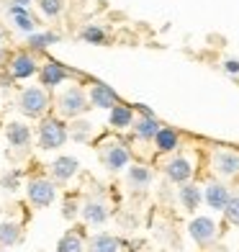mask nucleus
Wrapping results in <instances>:
<instances>
[{
  "instance_id": "23",
  "label": "nucleus",
  "mask_w": 239,
  "mask_h": 252,
  "mask_svg": "<svg viewBox=\"0 0 239 252\" xmlns=\"http://www.w3.org/2000/svg\"><path fill=\"white\" fill-rule=\"evenodd\" d=\"M67 131H70V139L72 142H77V144H85V142H90V136H93V124H90L88 119H72L70 124H67Z\"/></svg>"
},
{
  "instance_id": "33",
  "label": "nucleus",
  "mask_w": 239,
  "mask_h": 252,
  "mask_svg": "<svg viewBox=\"0 0 239 252\" xmlns=\"http://www.w3.org/2000/svg\"><path fill=\"white\" fill-rule=\"evenodd\" d=\"M8 62H10V52L0 47V70H8Z\"/></svg>"
},
{
  "instance_id": "36",
  "label": "nucleus",
  "mask_w": 239,
  "mask_h": 252,
  "mask_svg": "<svg viewBox=\"0 0 239 252\" xmlns=\"http://www.w3.org/2000/svg\"><path fill=\"white\" fill-rule=\"evenodd\" d=\"M213 252H229V250L226 247H213Z\"/></svg>"
},
{
  "instance_id": "7",
  "label": "nucleus",
  "mask_w": 239,
  "mask_h": 252,
  "mask_svg": "<svg viewBox=\"0 0 239 252\" xmlns=\"http://www.w3.org/2000/svg\"><path fill=\"white\" fill-rule=\"evenodd\" d=\"M75 75H80V72L70 70V67H64L62 62H57V60H49V62H44L41 70H39V83H41V88L54 90V88L64 85L67 80L75 77Z\"/></svg>"
},
{
  "instance_id": "1",
  "label": "nucleus",
  "mask_w": 239,
  "mask_h": 252,
  "mask_svg": "<svg viewBox=\"0 0 239 252\" xmlns=\"http://www.w3.org/2000/svg\"><path fill=\"white\" fill-rule=\"evenodd\" d=\"M70 139V131H67V124L62 116H44L39 119V129H36V142H39V150L44 152H52V150H60V147L67 144Z\"/></svg>"
},
{
  "instance_id": "29",
  "label": "nucleus",
  "mask_w": 239,
  "mask_h": 252,
  "mask_svg": "<svg viewBox=\"0 0 239 252\" xmlns=\"http://www.w3.org/2000/svg\"><path fill=\"white\" fill-rule=\"evenodd\" d=\"M0 188H5L8 193H16L21 188V170H8V173L0 178Z\"/></svg>"
},
{
  "instance_id": "26",
  "label": "nucleus",
  "mask_w": 239,
  "mask_h": 252,
  "mask_svg": "<svg viewBox=\"0 0 239 252\" xmlns=\"http://www.w3.org/2000/svg\"><path fill=\"white\" fill-rule=\"evenodd\" d=\"M88 245L83 242V234L70 229V232H64L60 237V242H57V252H85Z\"/></svg>"
},
{
  "instance_id": "13",
  "label": "nucleus",
  "mask_w": 239,
  "mask_h": 252,
  "mask_svg": "<svg viewBox=\"0 0 239 252\" xmlns=\"http://www.w3.org/2000/svg\"><path fill=\"white\" fill-rule=\"evenodd\" d=\"M5 139L13 150H26L31 144V126L24 121H8L5 124Z\"/></svg>"
},
{
  "instance_id": "2",
  "label": "nucleus",
  "mask_w": 239,
  "mask_h": 252,
  "mask_svg": "<svg viewBox=\"0 0 239 252\" xmlns=\"http://www.w3.org/2000/svg\"><path fill=\"white\" fill-rule=\"evenodd\" d=\"M16 106H18V111L24 113L26 119H44L47 111H49V106H52V98L47 93V88L31 85V88H24L18 93Z\"/></svg>"
},
{
  "instance_id": "34",
  "label": "nucleus",
  "mask_w": 239,
  "mask_h": 252,
  "mask_svg": "<svg viewBox=\"0 0 239 252\" xmlns=\"http://www.w3.org/2000/svg\"><path fill=\"white\" fill-rule=\"evenodd\" d=\"M10 3H13V5H21V8H31L33 0H10Z\"/></svg>"
},
{
  "instance_id": "37",
  "label": "nucleus",
  "mask_w": 239,
  "mask_h": 252,
  "mask_svg": "<svg viewBox=\"0 0 239 252\" xmlns=\"http://www.w3.org/2000/svg\"><path fill=\"white\" fill-rule=\"evenodd\" d=\"M0 252H8V250H0Z\"/></svg>"
},
{
  "instance_id": "18",
  "label": "nucleus",
  "mask_w": 239,
  "mask_h": 252,
  "mask_svg": "<svg viewBox=\"0 0 239 252\" xmlns=\"http://www.w3.org/2000/svg\"><path fill=\"white\" fill-rule=\"evenodd\" d=\"M60 41H62V33L57 31H36L26 36V49L36 54V52H47L52 44H60Z\"/></svg>"
},
{
  "instance_id": "17",
  "label": "nucleus",
  "mask_w": 239,
  "mask_h": 252,
  "mask_svg": "<svg viewBox=\"0 0 239 252\" xmlns=\"http://www.w3.org/2000/svg\"><path fill=\"white\" fill-rule=\"evenodd\" d=\"M131 129H134L139 142H154V136H157L159 129H162V124H159L157 116H136Z\"/></svg>"
},
{
  "instance_id": "6",
  "label": "nucleus",
  "mask_w": 239,
  "mask_h": 252,
  "mask_svg": "<svg viewBox=\"0 0 239 252\" xmlns=\"http://www.w3.org/2000/svg\"><path fill=\"white\" fill-rule=\"evenodd\" d=\"M41 64L36 62V54L29 52V49H21L16 54H10V62H8V72L13 80H29L33 75H39Z\"/></svg>"
},
{
  "instance_id": "28",
  "label": "nucleus",
  "mask_w": 239,
  "mask_h": 252,
  "mask_svg": "<svg viewBox=\"0 0 239 252\" xmlns=\"http://www.w3.org/2000/svg\"><path fill=\"white\" fill-rule=\"evenodd\" d=\"M44 18H60L64 13V0H36Z\"/></svg>"
},
{
  "instance_id": "12",
  "label": "nucleus",
  "mask_w": 239,
  "mask_h": 252,
  "mask_svg": "<svg viewBox=\"0 0 239 252\" xmlns=\"http://www.w3.org/2000/svg\"><path fill=\"white\" fill-rule=\"evenodd\" d=\"M77 170H80V162H77V157H72V155H62V157H57L54 162L49 165V173H52L54 183L72 180L77 175Z\"/></svg>"
},
{
  "instance_id": "15",
  "label": "nucleus",
  "mask_w": 239,
  "mask_h": 252,
  "mask_svg": "<svg viewBox=\"0 0 239 252\" xmlns=\"http://www.w3.org/2000/svg\"><path fill=\"white\" fill-rule=\"evenodd\" d=\"M80 216H83V221L90 224V226H100L108 221V206L103 201H95L90 198L83 203V209H80Z\"/></svg>"
},
{
  "instance_id": "22",
  "label": "nucleus",
  "mask_w": 239,
  "mask_h": 252,
  "mask_svg": "<svg viewBox=\"0 0 239 252\" xmlns=\"http://www.w3.org/2000/svg\"><path fill=\"white\" fill-rule=\"evenodd\" d=\"M180 147V136H178V131L175 129H170V126H162V129L157 131V136H154V150L157 152H175Z\"/></svg>"
},
{
  "instance_id": "31",
  "label": "nucleus",
  "mask_w": 239,
  "mask_h": 252,
  "mask_svg": "<svg viewBox=\"0 0 239 252\" xmlns=\"http://www.w3.org/2000/svg\"><path fill=\"white\" fill-rule=\"evenodd\" d=\"M80 209H83V206H80L75 198H67V201L62 203V219L75 221V219H77V214H80Z\"/></svg>"
},
{
  "instance_id": "16",
  "label": "nucleus",
  "mask_w": 239,
  "mask_h": 252,
  "mask_svg": "<svg viewBox=\"0 0 239 252\" xmlns=\"http://www.w3.org/2000/svg\"><path fill=\"white\" fill-rule=\"evenodd\" d=\"M136 121V111L131 106H123V103H119V106H113L108 111V126H113L116 131L121 129H131Z\"/></svg>"
},
{
  "instance_id": "11",
  "label": "nucleus",
  "mask_w": 239,
  "mask_h": 252,
  "mask_svg": "<svg viewBox=\"0 0 239 252\" xmlns=\"http://www.w3.org/2000/svg\"><path fill=\"white\" fill-rule=\"evenodd\" d=\"M165 178L170 183H175V186H183V183H188L193 178V162H190L188 157H183V155L173 157L165 165Z\"/></svg>"
},
{
  "instance_id": "19",
  "label": "nucleus",
  "mask_w": 239,
  "mask_h": 252,
  "mask_svg": "<svg viewBox=\"0 0 239 252\" xmlns=\"http://www.w3.org/2000/svg\"><path fill=\"white\" fill-rule=\"evenodd\" d=\"M85 252H121V239L108 234V232L93 234L88 239V250Z\"/></svg>"
},
{
  "instance_id": "9",
  "label": "nucleus",
  "mask_w": 239,
  "mask_h": 252,
  "mask_svg": "<svg viewBox=\"0 0 239 252\" xmlns=\"http://www.w3.org/2000/svg\"><path fill=\"white\" fill-rule=\"evenodd\" d=\"M188 234L193 237V242L198 247H209L216 239V221L211 216H198L188 224Z\"/></svg>"
},
{
  "instance_id": "8",
  "label": "nucleus",
  "mask_w": 239,
  "mask_h": 252,
  "mask_svg": "<svg viewBox=\"0 0 239 252\" xmlns=\"http://www.w3.org/2000/svg\"><path fill=\"white\" fill-rule=\"evenodd\" d=\"M88 98H90V106H93V108H106V111H111L113 106H119V103H121L116 90H113L111 85H106V83H100V80H93Z\"/></svg>"
},
{
  "instance_id": "25",
  "label": "nucleus",
  "mask_w": 239,
  "mask_h": 252,
  "mask_svg": "<svg viewBox=\"0 0 239 252\" xmlns=\"http://www.w3.org/2000/svg\"><path fill=\"white\" fill-rule=\"evenodd\" d=\"M80 39L85 44H93V47H106L108 44V31L98 24H85L80 29Z\"/></svg>"
},
{
  "instance_id": "3",
  "label": "nucleus",
  "mask_w": 239,
  "mask_h": 252,
  "mask_svg": "<svg viewBox=\"0 0 239 252\" xmlns=\"http://www.w3.org/2000/svg\"><path fill=\"white\" fill-rule=\"evenodd\" d=\"M90 108H93L90 106V98H88V93L80 85H70L67 90L60 93V98H57V116L70 119V121L85 116Z\"/></svg>"
},
{
  "instance_id": "27",
  "label": "nucleus",
  "mask_w": 239,
  "mask_h": 252,
  "mask_svg": "<svg viewBox=\"0 0 239 252\" xmlns=\"http://www.w3.org/2000/svg\"><path fill=\"white\" fill-rule=\"evenodd\" d=\"M13 26H16L18 31H24L26 36H29V33H36V31H39V21L33 18L31 8H24L18 16H13Z\"/></svg>"
},
{
  "instance_id": "5",
  "label": "nucleus",
  "mask_w": 239,
  "mask_h": 252,
  "mask_svg": "<svg viewBox=\"0 0 239 252\" xmlns=\"http://www.w3.org/2000/svg\"><path fill=\"white\" fill-rule=\"evenodd\" d=\"M24 188H26L29 203L36 206V209H47V206L57 201V186L49 178H31Z\"/></svg>"
},
{
  "instance_id": "30",
  "label": "nucleus",
  "mask_w": 239,
  "mask_h": 252,
  "mask_svg": "<svg viewBox=\"0 0 239 252\" xmlns=\"http://www.w3.org/2000/svg\"><path fill=\"white\" fill-rule=\"evenodd\" d=\"M224 216L232 226H239V196L229 198V203H226V209H224Z\"/></svg>"
},
{
  "instance_id": "10",
  "label": "nucleus",
  "mask_w": 239,
  "mask_h": 252,
  "mask_svg": "<svg viewBox=\"0 0 239 252\" xmlns=\"http://www.w3.org/2000/svg\"><path fill=\"white\" fill-rule=\"evenodd\" d=\"M213 173H219L221 178H234L239 175V152L232 150H216L211 157Z\"/></svg>"
},
{
  "instance_id": "35",
  "label": "nucleus",
  "mask_w": 239,
  "mask_h": 252,
  "mask_svg": "<svg viewBox=\"0 0 239 252\" xmlns=\"http://www.w3.org/2000/svg\"><path fill=\"white\" fill-rule=\"evenodd\" d=\"M3 41H5V31L0 29V47H3Z\"/></svg>"
},
{
  "instance_id": "14",
  "label": "nucleus",
  "mask_w": 239,
  "mask_h": 252,
  "mask_svg": "<svg viewBox=\"0 0 239 252\" xmlns=\"http://www.w3.org/2000/svg\"><path fill=\"white\" fill-rule=\"evenodd\" d=\"M229 198H232L229 188H226L224 183H219V180H211L206 186V190H203V201H206L213 211H224L226 203H229Z\"/></svg>"
},
{
  "instance_id": "20",
  "label": "nucleus",
  "mask_w": 239,
  "mask_h": 252,
  "mask_svg": "<svg viewBox=\"0 0 239 252\" xmlns=\"http://www.w3.org/2000/svg\"><path fill=\"white\" fill-rule=\"evenodd\" d=\"M126 183L134 190H144L152 186V170L147 165H129L126 167Z\"/></svg>"
},
{
  "instance_id": "4",
  "label": "nucleus",
  "mask_w": 239,
  "mask_h": 252,
  "mask_svg": "<svg viewBox=\"0 0 239 252\" xmlns=\"http://www.w3.org/2000/svg\"><path fill=\"white\" fill-rule=\"evenodd\" d=\"M98 157L108 173H121V170H126L131 165V152L123 142H106L98 150Z\"/></svg>"
},
{
  "instance_id": "24",
  "label": "nucleus",
  "mask_w": 239,
  "mask_h": 252,
  "mask_svg": "<svg viewBox=\"0 0 239 252\" xmlns=\"http://www.w3.org/2000/svg\"><path fill=\"white\" fill-rule=\"evenodd\" d=\"M21 239H24V229H21L18 221H3L0 224V247H16Z\"/></svg>"
},
{
  "instance_id": "32",
  "label": "nucleus",
  "mask_w": 239,
  "mask_h": 252,
  "mask_svg": "<svg viewBox=\"0 0 239 252\" xmlns=\"http://www.w3.org/2000/svg\"><path fill=\"white\" fill-rule=\"evenodd\" d=\"M221 70H224L226 75H232V77H239V60H224Z\"/></svg>"
},
{
  "instance_id": "21",
  "label": "nucleus",
  "mask_w": 239,
  "mask_h": 252,
  "mask_svg": "<svg viewBox=\"0 0 239 252\" xmlns=\"http://www.w3.org/2000/svg\"><path fill=\"white\" fill-rule=\"evenodd\" d=\"M178 198H180V203H183V209L193 214L203 201V190L198 186H193V183H183L180 190H178Z\"/></svg>"
}]
</instances>
